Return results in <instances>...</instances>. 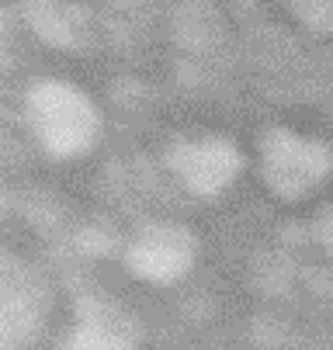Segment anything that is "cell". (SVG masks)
I'll list each match as a JSON object with an SVG mask.
<instances>
[{
  "mask_svg": "<svg viewBox=\"0 0 333 350\" xmlns=\"http://www.w3.org/2000/svg\"><path fill=\"white\" fill-rule=\"evenodd\" d=\"M267 180L289 202H302L333 177V146L326 139H306L295 132H274L264 146Z\"/></svg>",
  "mask_w": 333,
  "mask_h": 350,
  "instance_id": "1",
  "label": "cell"
},
{
  "mask_svg": "<svg viewBox=\"0 0 333 350\" xmlns=\"http://www.w3.org/2000/svg\"><path fill=\"white\" fill-rule=\"evenodd\" d=\"M56 291L38 267L0 295V350H21L53 333Z\"/></svg>",
  "mask_w": 333,
  "mask_h": 350,
  "instance_id": "2",
  "label": "cell"
},
{
  "mask_svg": "<svg viewBox=\"0 0 333 350\" xmlns=\"http://www.w3.org/2000/svg\"><path fill=\"white\" fill-rule=\"evenodd\" d=\"M53 336V333H49ZM49 336H42L38 343H31V347H21V350H49Z\"/></svg>",
  "mask_w": 333,
  "mask_h": 350,
  "instance_id": "3",
  "label": "cell"
}]
</instances>
